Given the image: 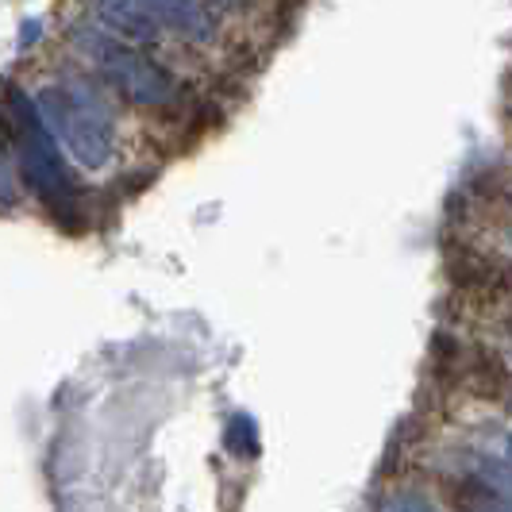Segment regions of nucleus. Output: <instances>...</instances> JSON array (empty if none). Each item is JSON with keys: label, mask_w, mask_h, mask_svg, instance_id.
<instances>
[{"label": "nucleus", "mask_w": 512, "mask_h": 512, "mask_svg": "<svg viewBox=\"0 0 512 512\" xmlns=\"http://www.w3.org/2000/svg\"><path fill=\"white\" fill-rule=\"evenodd\" d=\"M228 447L235 451V455H255L258 451V432H255V420L247 416V412H239L235 420H231V428H228Z\"/></svg>", "instance_id": "obj_6"}, {"label": "nucleus", "mask_w": 512, "mask_h": 512, "mask_svg": "<svg viewBox=\"0 0 512 512\" xmlns=\"http://www.w3.org/2000/svg\"><path fill=\"white\" fill-rule=\"evenodd\" d=\"M131 4H139L158 27L178 31L193 43L212 39V16L205 12L201 0H131Z\"/></svg>", "instance_id": "obj_4"}, {"label": "nucleus", "mask_w": 512, "mask_h": 512, "mask_svg": "<svg viewBox=\"0 0 512 512\" xmlns=\"http://www.w3.org/2000/svg\"><path fill=\"white\" fill-rule=\"evenodd\" d=\"M8 135L20 147V170H24L27 185L51 208L70 205L74 201V181L66 174V162L58 158V143H54L58 135L47 128L39 101L31 104L16 85H8Z\"/></svg>", "instance_id": "obj_2"}, {"label": "nucleus", "mask_w": 512, "mask_h": 512, "mask_svg": "<svg viewBox=\"0 0 512 512\" xmlns=\"http://www.w3.org/2000/svg\"><path fill=\"white\" fill-rule=\"evenodd\" d=\"M39 112L85 170H101L112 158V116L81 81L47 85L39 93Z\"/></svg>", "instance_id": "obj_1"}, {"label": "nucleus", "mask_w": 512, "mask_h": 512, "mask_svg": "<svg viewBox=\"0 0 512 512\" xmlns=\"http://www.w3.org/2000/svg\"><path fill=\"white\" fill-rule=\"evenodd\" d=\"M97 12H101V20L112 31L128 35L135 43H154L158 39V24L131 0H97Z\"/></svg>", "instance_id": "obj_5"}, {"label": "nucleus", "mask_w": 512, "mask_h": 512, "mask_svg": "<svg viewBox=\"0 0 512 512\" xmlns=\"http://www.w3.org/2000/svg\"><path fill=\"white\" fill-rule=\"evenodd\" d=\"M478 478H482L486 486L501 489V493H512V466H482Z\"/></svg>", "instance_id": "obj_8"}, {"label": "nucleus", "mask_w": 512, "mask_h": 512, "mask_svg": "<svg viewBox=\"0 0 512 512\" xmlns=\"http://www.w3.org/2000/svg\"><path fill=\"white\" fill-rule=\"evenodd\" d=\"M35 35H39V24H27L24 27V47L27 43H35Z\"/></svg>", "instance_id": "obj_10"}, {"label": "nucleus", "mask_w": 512, "mask_h": 512, "mask_svg": "<svg viewBox=\"0 0 512 512\" xmlns=\"http://www.w3.org/2000/svg\"><path fill=\"white\" fill-rule=\"evenodd\" d=\"M505 455H509V462H512V436L505 439Z\"/></svg>", "instance_id": "obj_11"}, {"label": "nucleus", "mask_w": 512, "mask_h": 512, "mask_svg": "<svg viewBox=\"0 0 512 512\" xmlns=\"http://www.w3.org/2000/svg\"><path fill=\"white\" fill-rule=\"evenodd\" d=\"M77 47L85 58H93V66L101 70L116 93H124L131 104H143V108H166V104L178 101V81L166 74L154 58H147L135 47H124L116 39H108L101 31H77L74 35Z\"/></svg>", "instance_id": "obj_3"}, {"label": "nucleus", "mask_w": 512, "mask_h": 512, "mask_svg": "<svg viewBox=\"0 0 512 512\" xmlns=\"http://www.w3.org/2000/svg\"><path fill=\"white\" fill-rule=\"evenodd\" d=\"M474 512H512V501H501V505H482V509Z\"/></svg>", "instance_id": "obj_9"}, {"label": "nucleus", "mask_w": 512, "mask_h": 512, "mask_svg": "<svg viewBox=\"0 0 512 512\" xmlns=\"http://www.w3.org/2000/svg\"><path fill=\"white\" fill-rule=\"evenodd\" d=\"M382 512H436L424 497H412V493H397L382 505Z\"/></svg>", "instance_id": "obj_7"}]
</instances>
